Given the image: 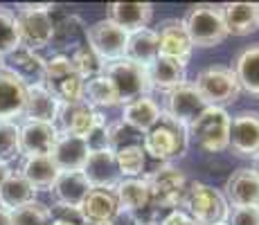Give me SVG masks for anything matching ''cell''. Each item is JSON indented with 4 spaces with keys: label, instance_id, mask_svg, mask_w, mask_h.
<instances>
[{
    "label": "cell",
    "instance_id": "obj_1",
    "mask_svg": "<svg viewBox=\"0 0 259 225\" xmlns=\"http://www.w3.org/2000/svg\"><path fill=\"white\" fill-rule=\"evenodd\" d=\"M187 147H189L187 126L178 124L167 113L160 115V119L144 133L142 140V149L147 153V158L160 160L162 164H171L174 160L183 158L187 153Z\"/></svg>",
    "mask_w": 259,
    "mask_h": 225
},
{
    "label": "cell",
    "instance_id": "obj_2",
    "mask_svg": "<svg viewBox=\"0 0 259 225\" xmlns=\"http://www.w3.org/2000/svg\"><path fill=\"white\" fill-rule=\"evenodd\" d=\"M16 23H18V34H21V45L27 50H38L50 48L52 41V32H54V18H52V9L54 5L43 3V5H32V3H23L16 5Z\"/></svg>",
    "mask_w": 259,
    "mask_h": 225
},
{
    "label": "cell",
    "instance_id": "obj_3",
    "mask_svg": "<svg viewBox=\"0 0 259 225\" xmlns=\"http://www.w3.org/2000/svg\"><path fill=\"white\" fill-rule=\"evenodd\" d=\"M189 140L205 153H221L230 144V115L226 108L207 106L189 124Z\"/></svg>",
    "mask_w": 259,
    "mask_h": 225
},
{
    "label": "cell",
    "instance_id": "obj_4",
    "mask_svg": "<svg viewBox=\"0 0 259 225\" xmlns=\"http://www.w3.org/2000/svg\"><path fill=\"white\" fill-rule=\"evenodd\" d=\"M183 23L194 48H214L228 38L223 9L219 5H192Z\"/></svg>",
    "mask_w": 259,
    "mask_h": 225
},
{
    "label": "cell",
    "instance_id": "obj_5",
    "mask_svg": "<svg viewBox=\"0 0 259 225\" xmlns=\"http://www.w3.org/2000/svg\"><path fill=\"white\" fill-rule=\"evenodd\" d=\"M149 189H151V203L156 212H171L183 205L187 194V176L185 171L176 169L174 164H162L160 169L144 173Z\"/></svg>",
    "mask_w": 259,
    "mask_h": 225
},
{
    "label": "cell",
    "instance_id": "obj_6",
    "mask_svg": "<svg viewBox=\"0 0 259 225\" xmlns=\"http://www.w3.org/2000/svg\"><path fill=\"white\" fill-rule=\"evenodd\" d=\"M183 205L196 225L226 223L228 212H230V205L223 198V194L205 183H189Z\"/></svg>",
    "mask_w": 259,
    "mask_h": 225
},
{
    "label": "cell",
    "instance_id": "obj_7",
    "mask_svg": "<svg viewBox=\"0 0 259 225\" xmlns=\"http://www.w3.org/2000/svg\"><path fill=\"white\" fill-rule=\"evenodd\" d=\"M196 90L201 93L203 102L207 106L226 108L228 104H235L241 93V86L237 81V74L228 66H210L196 74L194 81Z\"/></svg>",
    "mask_w": 259,
    "mask_h": 225
},
{
    "label": "cell",
    "instance_id": "obj_8",
    "mask_svg": "<svg viewBox=\"0 0 259 225\" xmlns=\"http://www.w3.org/2000/svg\"><path fill=\"white\" fill-rule=\"evenodd\" d=\"M83 79L79 77V72L74 70L70 57L63 54H54L52 59H48L46 66V86L52 97L59 104H77L83 102Z\"/></svg>",
    "mask_w": 259,
    "mask_h": 225
},
{
    "label": "cell",
    "instance_id": "obj_9",
    "mask_svg": "<svg viewBox=\"0 0 259 225\" xmlns=\"http://www.w3.org/2000/svg\"><path fill=\"white\" fill-rule=\"evenodd\" d=\"M104 74H106L108 81L115 86L122 106L151 93L149 68L138 66V63L128 61V59H122V61H115V63H106Z\"/></svg>",
    "mask_w": 259,
    "mask_h": 225
},
{
    "label": "cell",
    "instance_id": "obj_10",
    "mask_svg": "<svg viewBox=\"0 0 259 225\" xmlns=\"http://www.w3.org/2000/svg\"><path fill=\"white\" fill-rule=\"evenodd\" d=\"M88 45L95 50L104 63H115L126 57V45H128V34L122 27H117L113 21L104 18L88 27Z\"/></svg>",
    "mask_w": 259,
    "mask_h": 225
},
{
    "label": "cell",
    "instance_id": "obj_11",
    "mask_svg": "<svg viewBox=\"0 0 259 225\" xmlns=\"http://www.w3.org/2000/svg\"><path fill=\"white\" fill-rule=\"evenodd\" d=\"M115 196L119 203V212H131L142 218L144 225L160 223L158 212L151 203V189L144 178H124L115 187Z\"/></svg>",
    "mask_w": 259,
    "mask_h": 225
},
{
    "label": "cell",
    "instance_id": "obj_12",
    "mask_svg": "<svg viewBox=\"0 0 259 225\" xmlns=\"http://www.w3.org/2000/svg\"><path fill=\"white\" fill-rule=\"evenodd\" d=\"M232 153L239 158L259 156V113L241 111L230 117V144Z\"/></svg>",
    "mask_w": 259,
    "mask_h": 225
},
{
    "label": "cell",
    "instance_id": "obj_13",
    "mask_svg": "<svg viewBox=\"0 0 259 225\" xmlns=\"http://www.w3.org/2000/svg\"><path fill=\"white\" fill-rule=\"evenodd\" d=\"M46 66L48 61L41 54L23 48V45L16 48L14 52H9L7 57H3V70L18 77L27 88L43 86V81H46Z\"/></svg>",
    "mask_w": 259,
    "mask_h": 225
},
{
    "label": "cell",
    "instance_id": "obj_14",
    "mask_svg": "<svg viewBox=\"0 0 259 225\" xmlns=\"http://www.w3.org/2000/svg\"><path fill=\"white\" fill-rule=\"evenodd\" d=\"M205 108H207V104L203 102L201 93L196 90L194 83L187 81V83H183L181 88L167 93L165 111L162 113H167L171 119H176L178 124H183V126L189 128V124L205 111Z\"/></svg>",
    "mask_w": 259,
    "mask_h": 225
},
{
    "label": "cell",
    "instance_id": "obj_15",
    "mask_svg": "<svg viewBox=\"0 0 259 225\" xmlns=\"http://www.w3.org/2000/svg\"><path fill=\"white\" fill-rule=\"evenodd\" d=\"M223 198L230 207H259V176L255 169L241 167L228 176Z\"/></svg>",
    "mask_w": 259,
    "mask_h": 225
},
{
    "label": "cell",
    "instance_id": "obj_16",
    "mask_svg": "<svg viewBox=\"0 0 259 225\" xmlns=\"http://www.w3.org/2000/svg\"><path fill=\"white\" fill-rule=\"evenodd\" d=\"M158 45H160V57L176 59L185 63L192 59V38H189L183 18H167L158 25Z\"/></svg>",
    "mask_w": 259,
    "mask_h": 225
},
{
    "label": "cell",
    "instance_id": "obj_17",
    "mask_svg": "<svg viewBox=\"0 0 259 225\" xmlns=\"http://www.w3.org/2000/svg\"><path fill=\"white\" fill-rule=\"evenodd\" d=\"M91 183L83 176V171H61L57 183L52 185V198L57 209H70V212H79L83 198L91 192Z\"/></svg>",
    "mask_w": 259,
    "mask_h": 225
},
{
    "label": "cell",
    "instance_id": "obj_18",
    "mask_svg": "<svg viewBox=\"0 0 259 225\" xmlns=\"http://www.w3.org/2000/svg\"><path fill=\"white\" fill-rule=\"evenodd\" d=\"M104 115L88 106L86 102L77 104H61V111L57 117V128L61 135H77V138H88V133L95 128V124L102 119Z\"/></svg>",
    "mask_w": 259,
    "mask_h": 225
},
{
    "label": "cell",
    "instance_id": "obj_19",
    "mask_svg": "<svg viewBox=\"0 0 259 225\" xmlns=\"http://www.w3.org/2000/svg\"><path fill=\"white\" fill-rule=\"evenodd\" d=\"M83 176L88 178L93 189H111V192H115V187L124 180L119 173L115 153L111 149L91 151L86 167H83Z\"/></svg>",
    "mask_w": 259,
    "mask_h": 225
},
{
    "label": "cell",
    "instance_id": "obj_20",
    "mask_svg": "<svg viewBox=\"0 0 259 225\" xmlns=\"http://www.w3.org/2000/svg\"><path fill=\"white\" fill-rule=\"evenodd\" d=\"M59 140L57 124L48 122H29L25 119L21 124V149L23 158L29 156H50Z\"/></svg>",
    "mask_w": 259,
    "mask_h": 225
},
{
    "label": "cell",
    "instance_id": "obj_21",
    "mask_svg": "<svg viewBox=\"0 0 259 225\" xmlns=\"http://www.w3.org/2000/svg\"><path fill=\"white\" fill-rule=\"evenodd\" d=\"M88 27L77 14H63L61 18L54 21V32H52V45L57 50V54H63V57H70L77 48L88 43L86 38Z\"/></svg>",
    "mask_w": 259,
    "mask_h": 225
},
{
    "label": "cell",
    "instance_id": "obj_22",
    "mask_svg": "<svg viewBox=\"0 0 259 225\" xmlns=\"http://www.w3.org/2000/svg\"><path fill=\"white\" fill-rule=\"evenodd\" d=\"M108 21L122 27L126 34H136L149 29L153 21V5L151 3H111L108 5Z\"/></svg>",
    "mask_w": 259,
    "mask_h": 225
},
{
    "label": "cell",
    "instance_id": "obj_23",
    "mask_svg": "<svg viewBox=\"0 0 259 225\" xmlns=\"http://www.w3.org/2000/svg\"><path fill=\"white\" fill-rule=\"evenodd\" d=\"M91 156V149H88L86 140L77 138V135H61L54 144L50 158L54 160L59 171H83Z\"/></svg>",
    "mask_w": 259,
    "mask_h": 225
},
{
    "label": "cell",
    "instance_id": "obj_24",
    "mask_svg": "<svg viewBox=\"0 0 259 225\" xmlns=\"http://www.w3.org/2000/svg\"><path fill=\"white\" fill-rule=\"evenodd\" d=\"M27 86L7 70H0V119L16 122L25 115Z\"/></svg>",
    "mask_w": 259,
    "mask_h": 225
},
{
    "label": "cell",
    "instance_id": "obj_25",
    "mask_svg": "<svg viewBox=\"0 0 259 225\" xmlns=\"http://www.w3.org/2000/svg\"><path fill=\"white\" fill-rule=\"evenodd\" d=\"M117 212L119 203L111 189H91L79 207V216L83 223H111Z\"/></svg>",
    "mask_w": 259,
    "mask_h": 225
},
{
    "label": "cell",
    "instance_id": "obj_26",
    "mask_svg": "<svg viewBox=\"0 0 259 225\" xmlns=\"http://www.w3.org/2000/svg\"><path fill=\"white\" fill-rule=\"evenodd\" d=\"M221 9L226 29L232 36H248L259 29V3H228Z\"/></svg>",
    "mask_w": 259,
    "mask_h": 225
},
{
    "label": "cell",
    "instance_id": "obj_27",
    "mask_svg": "<svg viewBox=\"0 0 259 225\" xmlns=\"http://www.w3.org/2000/svg\"><path fill=\"white\" fill-rule=\"evenodd\" d=\"M149 79H151V90L171 93V90L181 88L183 83H187V66L176 59L158 57L149 66Z\"/></svg>",
    "mask_w": 259,
    "mask_h": 225
},
{
    "label": "cell",
    "instance_id": "obj_28",
    "mask_svg": "<svg viewBox=\"0 0 259 225\" xmlns=\"http://www.w3.org/2000/svg\"><path fill=\"white\" fill-rule=\"evenodd\" d=\"M160 115H162L160 104H158L151 95H144V97H140V99H133V102L124 104L119 119L144 135L153 124L158 122V119H160Z\"/></svg>",
    "mask_w": 259,
    "mask_h": 225
},
{
    "label": "cell",
    "instance_id": "obj_29",
    "mask_svg": "<svg viewBox=\"0 0 259 225\" xmlns=\"http://www.w3.org/2000/svg\"><path fill=\"white\" fill-rule=\"evenodd\" d=\"M61 104L52 97V93L46 86H32L27 88V102H25V119L29 122H48L57 124Z\"/></svg>",
    "mask_w": 259,
    "mask_h": 225
},
{
    "label": "cell",
    "instance_id": "obj_30",
    "mask_svg": "<svg viewBox=\"0 0 259 225\" xmlns=\"http://www.w3.org/2000/svg\"><path fill=\"white\" fill-rule=\"evenodd\" d=\"M21 173L36 192H50L61 171L57 169V164L50 156H29L23 158Z\"/></svg>",
    "mask_w": 259,
    "mask_h": 225
},
{
    "label": "cell",
    "instance_id": "obj_31",
    "mask_svg": "<svg viewBox=\"0 0 259 225\" xmlns=\"http://www.w3.org/2000/svg\"><path fill=\"white\" fill-rule=\"evenodd\" d=\"M36 194L38 192L23 178L21 171H12V176L0 187V207L7 212H16V209L36 201Z\"/></svg>",
    "mask_w": 259,
    "mask_h": 225
},
{
    "label": "cell",
    "instance_id": "obj_32",
    "mask_svg": "<svg viewBox=\"0 0 259 225\" xmlns=\"http://www.w3.org/2000/svg\"><path fill=\"white\" fill-rule=\"evenodd\" d=\"M160 57V45H158V32L156 29H142V32L128 34L126 57L128 61L138 63L142 68H149L156 59Z\"/></svg>",
    "mask_w": 259,
    "mask_h": 225
},
{
    "label": "cell",
    "instance_id": "obj_33",
    "mask_svg": "<svg viewBox=\"0 0 259 225\" xmlns=\"http://www.w3.org/2000/svg\"><path fill=\"white\" fill-rule=\"evenodd\" d=\"M235 74L241 90L259 95V43L241 50L235 59Z\"/></svg>",
    "mask_w": 259,
    "mask_h": 225
},
{
    "label": "cell",
    "instance_id": "obj_34",
    "mask_svg": "<svg viewBox=\"0 0 259 225\" xmlns=\"http://www.w3.org/2000/svg\"><path fill=\"white\" fill-rule=\"evenodd\" d=\"M83 102L88 106H93L95 111L99 108H113L119 106V97H117V90L108 81L106 74H99V77H93L83 83Z\"/></svg>",
    "mask_w": 259,
    "mask_h": 225
},
{
    "label": "cell",
    "instance_id": "obj_35",
    "mask_svg": "<svg viewBox=\"0 0 259 225\" xmlns=\"http://www.w3.org/2000/svg\"><path fill=\"white\" fill-rule=\"evenodd\" d=\"M113 153H115L122 178H144V173H147V153H144L142 144L124 147Z\"/></svg>",
    "mask_w": 259,
    "mask_h": 225
},
{
    "label": "cell",
    "instance_id": "obj_36",
    "mask_svg": "<svg viewBox=\"0 0 259 225\" xmlns=\"http://www.w3.org/2000/svg\"><path fill=\"white\" fill-rule=\"evenodd\" d=\"M23 156L21 149V126L16 122L0 119V162L9 164Z\"/></svg>",
    "mask_w": 259,
    "mask_h": 225
},
{
    "label": "cell",
    "instance_id": "obj_37",
    "mask_svg": "<svg viewBox=\"0 0 259 225\" xmlns=\"http://www.w3.org/2000/svg\"><path fill=\"white\" fill-rule=\"evenodd\" d=\"M70 61H72L74 70L79 72V77H81L83 81H88V79L104 74V68H106V63H104L102 59L95 54V50L88 43L74 50V52L70 54Z\"/></svg>",
    "mask_w": 259,
    "mask_h": 225
},
{
    "label": "cell",
    "instance_id": "obj_38",
    "mask_svg": "<svg viewBox=\"0 0 259 225\" xmlns=\"http://www.w3.org/2000/svg\"><path fill=\"white\" fill-rule=\"evenodd\" d=\"M16 48H21L16 14L7 7H0V57H7Z\"/></svg>",
    "mask_w": 259,
    "mask_h": 225
},
{
    "label": "cell",
    "instance_id": "obj_39",
    "mask_svg": "<svg viewBox=\"0 0 259 225\" xmlns=\"http://www.w3.org/2000/svg\"><path fill=\"white\" fill-rule=\"evenodd\" d=\"M52 218V209L41 201H34L16 209V212H12V225H50Z\"/></svg>",
    "mask_w": 259,
    "mask_h": 225
},
{
    "label": "cell",
    "instance_id": "obj_40",
    "mask_svg": "<svg viewBox=\"0 0 259 225\" xmlns=\"http://www.w3.org/2000/svg\"><path fill=\"white\" fill-rule=\"evenodd\" d=\"M106 135H108V149H111V151H119V149L133 147V144H142V140H144V135L140 131L131 128L128 124H124L122 119L108 124Z\"/></svg>",
    "mask_w": 259,
    "mask_h": 225
},
{
    "label": "cell",
    "instance_id": "obj_41",
    "mask_svg": "<svg viewBox=\"0 0 259 225\" xmlns=\"http://www.w3.org/2000/svg\"><path fill=\"white\" fill-rule=\"evenodd\" d=\"M226 225H259V207H230Z\"/></svg>",
    "mask_w": 259,
    "mask_h": 225
},
{
    "label": "cell",
    "instance_id": "obj_42",
    "mask_svg": "<svg viewBox=\"0 0 259 225\" xmlns=\"http://www.w3.org/2000/svg\"><path fill=\"white\" fill-rule=\"evenodd\" d=\"M158 225H196V221L187 212H183V209H171V212H167L160 218Z\"/></svg>",
    "mask_w": 259,
    "mask_h": 225
},
{
    "label": "cell",
    "instance_id": "obj_43",
    "mask_svg": "<svg viewBox=\"0 0 259 225\" xmlns=\"http://www.w3.org/2000/svg\"><path fill=\"white\" fill-rule=\"evenodd\" d=\"M63 214H57L50 225H83L79 212H70V209H61Z\"/></svg>",
    "mask_w": 259,
    "mask_h": 225
},
{
    "label": "cell",
    "instance_id": "obj_44",
    "mask_svg": "<svg viewBox=\"0 0 259 225\" xmlns=\"http://www.w3.org/2000/svg\"><path fill=\"white\" fill-rule=\"evenodd\" d=\"M111 225H144L142 218L138 214H131V212H117V216L111 221Z\"/></svg>",
    "mask_w": 259,
    "mask_h": 225
},
{
    "label": "cell",
    "instance_id": "obj_45",
    "mask_svg": "<svg viewBox=\"0 0 259 225\" xmlns=\"http://www.w3.org/2000/svg\"><path fill=\"white\" fill-rule=\"evenodd\" d=\"M12 176V169H9V164H3L0 162V187L5 185V180Z\"/></svg>",
    "mask_w": 259,
    "mask_h": 225
},
{
    "label": "cell",
    "instance_id": "obj_46",
    "mask_svg": "<svg viewBox=\"0 0 259 225\" xmlns=\"http://www.w3.org/2000/svg\"><path fill=\"white\" fill-rule=\"evenodd\" d=\"M0 225H12V212L0 207Z\"/></svg>",
    "mask_w": 259,
    "mask_h": 225
},
{
    "label": "cell",
    "instance_id": "obj_47",
    "mask_svg": "<svg viewBox=\"0 0 259 225\" xmlns=\"http://www.w3.org/2000/svg\"><path fill=\"white\" fill-rule=\"evenodd\" d=\"M252 169H255V171H257V176H259V156L255 158V167H252Z\"/></svg>",
    "mask_w": 259,
    "mask_h": 225
},
{
    "label": "cell",
    "instance_id": "obj_48",
    "mask_svg": "<svg viewBox=\"0 0 259 225\" xmlns=\"http://www.w3.org/2000/svg\"><path fill=\"white\" fill-rule=\"evenodd\" d=\"M83 225H111V223H83Z\"/></svg>",
    "mask_w": 259,
    "mask_h": 225
},
{
    "label": "cell",
    "instance_id": "obj_49",
    "mask_svg": "<svg viewBox=\"0 0 259 225\" xmlns=\"http://www.w3.org/2000/svg\"><path fill=\"white\" fill-rule=\"evenodd\" d=\"M0 70H3V57H0Z\"/></svg>",
    "mask_w": 259,
    "mask_h": 225
},
{
    "label": "cell",
    "instance_id": "obj_50",
    "mask_svg": "<svg viewBox=\"0 0 259 225\" xmlns=\"http://www.w3.org/2000/svg\"><path fill=\"white\" fill-rule=\"evenodd\" d=\"M217 225H226V223H217Z\"/></svg>",
    "mask_w": 259,
    "mask_h": 225
},
{
    "label": "cell",
    "instance_id": "obj_51",
    "mask_svg": "<svg viewBox=\"0 0 259 225\" xmlns=\"http://www.w3.org/2000/svg\"><path fill=\"white\" fill-rule=\"evenodd\" d=\"M151 225H158V223H151Z\"/></svg>",
    "mask_w": 259,
    "mask_h": 225
}]
</instances>
